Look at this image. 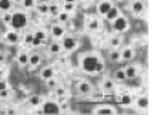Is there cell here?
<instances>
[{
  "mask_svg": "<svg viewBox=\"0 0 167 115\" xmlns=\"http://www.w3.org/2000/svg\"><path fill=\"white\" fill-rule=\"evenodd\" d=\"M10 24H11L14 29H23V27L27 24V17H26V14H24V13H20V11L14 13V14L11 16Z\"/></svg>",
  "mask_w": 167,
  "mask_h": 115,
  "instance_id": "cell-1",
  "label": "cell"
},
{
  "mask_svg": "<svg viewBox=\"0 0 167 115\" xmlns=\"http://www.w3.org/2000/svg\"><path fill=\"white\" fill-rule=\"evenodd\" d=\"M97 63H99V58L96 55H86L83 58V64H82L83 66V70L86 73H93Z\"/></svg>",
  "mask_w": 167,
  "mask_h": 115,
  "instance_id": "cell-2",
  "label": "cell"
},
{
  "mask_svg": "<svg viewBox=\"0 0 167 115\" xmlns=\"http://www.w3.org/2000/svg\"><path fill=\"white\" fill-rule=\"evenodd\" d=\"M127 26H128V21L124 17H116L113 20V29L116 31H123V30L127 29Z\"/></svg>",
  "mask_w": 167,
  "mask_h": 115,
  "instance_id": "cell-3",
  "label": "cell"
},
{
  "mask_svg": "<svg viewBox=\"0 0 167 115\" xmlns=\"http://www.w3.org/2000/svg\"><path fill=\"white\" fill-rule=\"evenodd\" d=\"M43 112H44V114H57V112H60V108H59V105H57L56 102L47 101V102L43 105Z\"/></svg>",
  "mask_w": 167,
  "mask_h": 115,
  "instance_id": "cell-4",
  "label": "cell"
},
{
  "mask_svg": "<svg viewBox=\"0 0 167 115\" xmlns=\"http://www.w3.org/2000/svg\"><path fill=\"white\" fill-rule=\"evenodd\" d=\"M76 47V40L73 37H66L64 40H63V48L64 50H73Z\"/></svg>",
  "mask_w": 167,
  "mask_h": 115,
  "instance_id": "cell-5",
  "label": "cell"
},
{
  "mask_svg": "<svg viewBox=\"0 0 167 115\" xmlns=\"http://www.w3.org/2000/svg\"><path fill=\"white\" fill-rule=\"evenodd\" d=\"M104 16H106V19H107V20L113 21L116 17H119V9H117V7H110V10H109Z\"/></svg>",
  "mask_w": 167,
  "mask_h": 115,
  "instance_id": "cell-6",
  "label": "cell"
},
{
  "mask_svg": "<svg viewBox=\"0 0 167 115\" xmlns=\"http://www.w3.org/2000/svg\"><path fill=\"white\" fill-rule=\"evenodd\" d=\"M110 7H112L110 1H101V3L99 4L97 10H99V13H100V14H106V13L110 10Z\"/></svg>",
  "mask_w": 167,
  "mask_h": 115,
  "instance_id": "cell-7",
  "label": "cell"
},
{
  "mask_svg": "<svg viewBox=\"0 0 167 115\" xmlns=\"http://www.w3.org/2000/svg\"><path fill=\"white\" fill-rule=\"evenodd\" d=\"M51 34L57 38L62 37V36L64 34V29H63L62 26H53V27H51Z\"/></svg>",
  "mask_w": 167,
  "mask_h": 115,
  "instance_id": "cell-8",
  "label": "cell"
},
{
  "mask_svg": "<svg viewBox=\"0 0 167 115\" xmlns=\"http://www.w3.org/2000/svg\"><path fill=\"white\" fill-rule=\"evenodd\" d=\"M124 73H126V77L127 78H134V77L137 76V70H136L134 66H128L124 70Z\"/></svg>",
  "mask_w": 167,
  "mask_h": 115,
  "instance_id": "cell-9",
  "label": "cell"
},
{
  "mask_svg": "<svg viewBox=\"0 0 167 115\" xmlns=\"http://www.w3.org/2000/svg\"><path fill=\"white\" fill-rule=\"evenodd\" d=\"M11 7V0H0V10L9 11Z\"/></svg>",
  "mask_w": 167,
  "mask_h": 115,
  "instance_id": "cell-10",
  "label": "cell"
},
{
  "mask_svg": "<svg viewBox=\"0 0 167 115\" xmlns=\"http://www.w3.org/2000/svg\"><path fill=\"white\" fill-rule=\"evenodd\" d=\"M7 41L9 43H11V44H14V43H17V40H19V34L17 33H14V31H10V33H7Z\"/></svg>",
  "mask_w": 167,
  "mask_h": 115,
  "instance_id": "cell-11",
  "label": "cell"
},
{
  "mask_svg": "<svg viewBox=\"0 0 167 115\" xmlns=\"http://www.w3.org/2000/svg\"><path fill=\"white\" fill-rule=\"evenodd\" d=\"M137 105H139V108H147L149 107V98H146V97H141V98H139L137 100Z\"/></svg>",
  "mask_w": 167,
  "mask_h": 115,
  "instance_id": "cell-12",
  "label": "cell"
},
{
  "mask_svg": "<svg viewBox=\"0 0 167 115\" xmlns=\"http://www.w3.org/2000/svg\"><path fill=\"white\" fill-rule=\"evenodd\" d=\"M42 77L44 80L51 78V77H53V68H51V67H46V68L42 71Z\"/></svg>",
  "mask_w": 167,
  "mask_h": 115,
  "instance_id": "cell-13",
  "label": "cell"
},
{
  "mask_svg": "<svg viewBox=\"0 0 167 115\" xmlns=\"http://www.w3.org/2000/svg\"><path fill=\"white\" fill-rule=\"evenodd\" d=\"M90 90H91V88H90V85H89L87 82H82V84L79 85V91H80L82 94H89Z\"/></svg>",
  "mask_w": 167,
  "mask_h": 115,
  "instance_id": "cell-14",
  "label": "cell"
},
{
  "mask_svg": "<svg viewBox=\"0 0 167 115\" xmlns=\"http://www.w3.org/2000/svg\"><path fill=\"white\" fill-rule=\"evenodd\" d=\"M29 63V55L26 54V53H22L20 55H19V64L20 66H26Z\"/></svg>",
  "mask_w": 167,
  "mask_h": 115,
  "instance_id": "cell-15",
  "label": "cell"
},
{
  "mask_svg": "<svg viewBox=\"0 0 167 115\" xmlns=\"http://www.w3.org/2000/svg\"><path fill=\"white\" fill-rule=\"evenodd\" d=\"M133 11L134 13H141L143 11V3L141 1H134L133 3Z\"/></svg>",
  "mask_w": 167,
  "mask_h": 115,
  "instance_id": "cell-16",
  "label": "cell"
},
{
  "mask_svg": "<svg viewBox=\"0 0 167 115\" xmlns=\"http://www.w3.org/2000/svg\"><path fill=\"white\" fill-rule=\"evenodd\" d=\"M29 63H30L32 66H37V64L40 63V55H39V54H33L32 57H29Z\"/></svg>",
  "mask_w": 167,
  "mask_h": 115,
  "instance_id": "cell-17",
  "label": "cell"
},
{
  "mask_svg": "<svg viewBox=\"0 0 167 115\" xmlns=\"http://www.w3.org/2000/svg\"><path fill=\"white\" fill-rule=\"evenodd\" d=\"M96 114H114V110H113V108L103 107V108H99V110H96Z\"/></svg>",
  "mask_w": 167,
  "mask_h": 115,
  "instance_id": "cell-18",
  "label": "cell"
},
{
  "mask_svg": "<svg viewBox=\"0 0 167 115\" xmlns=\"http://www.w3.org/2000/svg\"><path fill=\"white\" fill-rule=\"evenodd\" d=\"M122 104H123L124 107L130 105V104H131V97H130V95H123V97H122Z\"/></svg>",
  "mask_w": 167,
  "mask_h": 115,
  "instance_id": "cell-19",
  "label": "cell"
},
{
  "mask_svg": "<svg viewBox=\"0 0 167 115\" xmlns=\"http://www.w3.org/2000/svg\"><path fill=\"white\" fill-rule=\"evenodd\" d=\"M73 10H74V4H73V3L66 1V3H64V11H66V13H69V11H73Z\"/></svg>",
  "mask_w": 167,
  "mask_h": 115,
  "instance_id": "cell-20",
  "label": "cell"
},
{
  "mask_svg": "<svg viewBox=\"0 0 167 115\" xmlns=\"http://www.w3.org/2000/svg\"><path fill=\"white\" fill-rule=\"evenodd\" d=\"M57 17H59V20H60V21H67V20H69V13H66V11L59 13V14H57Z\"/></svg>",
  "mask_w": 167,
  "mask_h": 115,
  "instance_id": "cell-21",
  "label": "cell"
},
{
  "mask_svg": "<svg viewBox=\"0 0 167 115\" xmlns=\"http://www.w3.org/2000/svg\"><path fill=\"white\" fill-rule=\"evenodd\" d=\"M131 55H133V51H131L130 48H126L124 51H123V54H122V57H123V58H126V60L131 58Z\"/></svg>",
  "mask_w": 167,
  "mask_h": 115,
  "instance_id": "cell-22",
  "label": "cell"
},
{
  "mask_svg": "<svg viewBox=\"0 0 167 115\" xmlns=\"http://www.w3.org/2000/svg\"><path fill=\"white\" fill-rule=\"evenodd\" d=\"M116 78H117V80H124L126 78V73H124V70H117V71H116Z\"/></svg>",
  "mask_w": 167,
  "mask_h": 115,
  "instance_id": "cell-23",
  "label": "cell"
},
{
  "mask_svg": "<svg viewBox=\"0 0 167 115\" xmlns=\"http://www.w3.org/2000/svg\"><path fill=\"white\" fill-rule=\"evenodd\" d=\"M39 13L47 14V13H49V6H47V4H40V6H39Z\"/></svg>",
  "mask_w": 167,
  "mask_h": 115,
  "instance_id": "cell-24",
  "label": "cell"
},
{
  "mask_svg": "<svg viewBox=\"0 0 167 115\" xmlns=\"http://www.w3.org/2000/svg\"><path fill=\"white\" fill-rule=\"evenodd\" d=\"M60 48H62V47H60L57 43H53V44L50 45V51H51V53H59Z\"/></svg>",
  "mask_w": 167,
  "mask_h": 115,
  "instance_id": "cell-25",
  "label": "cell"
},
{
  "mask_svg": "<svg viewBox=\"0 0 167 115\" xmlns=\"http://www.w3.org/2000/svg\"><path fill=\"white\" fill-rule=\"evenodd\" d=\"M110 60H112V61L120 60V53H119V51H113V53L110 54Z\"/></svg>",
  "mask_w": 167,
  "mask_h": 115,
  "instance_id": "cell-26",
  "label": "cell"
},
{
  "mask_svg": "<svg viewBox=\"0 0 167 115\" xmlns=\"http://www.w3.org/2000/svg\"><path fill=\"white\" fill-rule=\"evenodd\" d=\"M29 102H30V105H34V107H36V105H39V104H40V98L34 95V97H32V98H30V101H29Z\"/></svg>",
  "mask_w": 167,
  "mask_h": 115,
  "instance_id": "cell-27",
  "label": "cell"
},
{
  "mask_svg": "<svg viewBox=\"0 0 167 115\" xmlns=\"http://www.w3.org/2000/svg\"><path fill=\"white\" fill-rule=\"evenodd\" d=\"M103 87H104L106 90H112V88L114 87V84H113V81H110V80H106V81H104V84H103Z\"/></svg>",
  "mask_w": 167,
  "mask_h": 115,
  "instance_id": "cell-28",
  "label": "cell"
},
{
  "mask_svg": "<svg viewBox=\"0 0 167 115\" xmlns=\"http://www.w3.org/2000/svg\"><path fill=\"white\" fill-rule=\"evenodd\" d=\"M47 85H49L50 88H54V87H57V82H56V80H53V77H51V78L47 80Z\"/></svg>",
  "mask_w": 167,
  "mask_h": 115,
  "instance_id": "cell-29",
  "label": "cell"
},
{
  "mask_svg": "<svg viewBox=\"0 0 167 115\" xmlns=\"http://www.w3.org/2000/svg\"><path fill=\"white\" fill-rule=\"evenodd\" d=\"M33 4H34V0H23V6L27 7V9L33 7Z\"/></svg>",
  "mask_w": 167,
  "mask_h": 115,
  "instance_id": "cell-30",
  "label": "cell"
},
{
  "mask_svg": "<svg viewBox=\"0 0 167 115\" xmlns=\"http://www.w3.org/2000/svg\"><path fill=\"white\" fill-rule=\"evenodd\" d=\"M33 38H34V34H32V33H27V34H26V37H24V41H26V43H29V44H32Z\"/></svg>",
  "mask_w": 167,
  "mask_h": 115,
  "instance_id": "cell-31",
  "label": "cell"
},
{
  "mask_svg": "<svg viewBox=\"0 0 167 115\" xmlns=\"http://www.w3.org/2000/svg\"><path fill=\"white\" fill-rule=\"evenodd\" d=\"M34 37H37V38H40V40H44V38H46V33H44V31H36V33H34Z\"/></svg>",
  "mask_w": 167,
  "mask_h": 115,
  "instance_id": "cell-32",
  "label": "cell"
},
{
  "mask_svg": "<svg viewBox=\"0 0 167 115\" xmlns=\"http://www.w3.org/2000/svg\"><path fill=\"white\" fill-rule=\"evenodd\" d=\"M89 26H90V29H91V30H96V29L99 27V21H97V20H91Z\"/></svg>",
  "mask_w": 167,
  "mask_h": 115,
  "instance_id": "cell-33",
  "label": "cell"
},
{
  "mask_svg": "<svg viewBox=\"0 0 167 115\" xmlns=\"http://www.w3.org/2000/svg\"><path fill=\"white\" fill-rule=\"evenodd\" d=\"M119 44H120V40H119V38H112V40H110V45H112V47H117V45H119Z\"/></svg>",
  "mask_w": 167,
  "mask_h": 115,
  "instance_id": "cell-34",
  "label": "cell"
},
{
  "mask_svg": "<svg viewBox=\"0 0 167 115\" xmlns=\"http://www.w3.org/2000/svg\"><path fill=\"white\" fill-rule=\"evenodd\" d=\"M49 13H50V14H53V16H56V14L59 13V10H57V7H56V6H51V7H49Z\"/></svg>",
  "mask_w": 167,
  "mask_h": 115,
  "instance_id": "cell-35",
  "label": "cell"
},
{
  "mask_svg": "<svg viewBox=\"0 0 167 115\" xmlns=\"http://www.w3.org/2000/svg\"><path fill=\"white\" fill-rule=\"evenodd\" d=\"M11 16H13L11 13H6V14L3 16V20H4L6 23H10V21H11Z\"/></svg>",
  "mask_w": 167,
  "mask_h": 115,
  "instance_id": "cell-36",
  "label": "cell"
},
{
  "mask_svg": "<svg viewBox=\"0 0 167 115\" xmlns=\"http://www.w3.org/2000/svg\"><path fill=\"white\" fill-rule=\"evenodd\" d=\"M103 67H104V66H103L101 63H97L96 67H94V71H96V73H100V71H103Z\"/></svg>",
  "mask_w": 167,
  "mask_h": 115,
  "instance_id": "cell-37",
  "label": "cell"
},
{
  "mask_svg": "<svg viewBox=\"0 0 167 115\" xmlns=\"http://www.w3.org/2000/svg\"><path fill=\"white\" fill-rule=\"evenodd\" d=\"M56 94H57V97H62V95H64V94H66V90H64V88H62V87H59V88H57V91H56Z\"/></svg>",
  "mask_w": 167,
  "mask_h": 115,
  "instance_id": "cell-38",
  "label": "cell"
},
{
  "mask_svg": "<svg viewBox=\"0 0 167 115\" xmlns=\"http://www.w3.org/2000/svg\"><path fill=\"white\" fill-rule=\"evenodd\" d=\"M42 43H43V41L40 40V38H37V37H34V38H33V41H32V44H33V45H40Z\"/></svg>",
  "mask_w": 167,
  "mask_h": 115,
  "instance_id": "cell-39",
  "label": "cell"
},
{
  "mask_svg": "<svg viewBox=\"0 0 167 115\" xmlns=\"http://www.w3.org/2000/svg\"><path fill=\"white\" fill-rule=\"evenodd\" d=\"M7 95H9V91H7V88H6V90H1V91H0V97H1V98H6Z\"/></svg>",
  "mask_w": 167,
  "mask_h": 115,
  "instance_id": "cell-40",
  "label": "cell"
},
{
  "mask_svg": "<svg viewBox=\"0 0 167 115\" xmlns=\"http://www.w3.org/2000/svg\"><path fill=\"white\" fill-rule=\"evenodd\" d=\"M6 88H7L6 81H0V91H1V90H6Z\"/></svg>",
  "mask_w": 167,
  "mask_h": 115,
  "instance_id": "cell-41",
  "label": "cell"
},
{
  "mask_svg": "<svg viewBox=\"0 0 167 115\" xmlns=\"http://www.w3.org/2000/svg\"><path fill=\"white\" fill-rule=\"evenodd\" d=\"M3 60H4V55H3V54H0V61H3Z\"/></svg>",
  "mask_w": 167,
  "mask_h": 115,
  "instance_id": "cell-42",
  "label": "cell"
},
{
  "mask_svg": "<svg viewBox=\"0 0 167 115\" xmlns=\"http://www.w3.org/2000/svg\"><path fill=\"white\" fill-rule=\"evenodd\" d=\"M64 1H69V3H73L74 0H64Z\"/></svg>",
  "mask_w": 167,
  "mask_h": 115,
  "instance_id": "cell-43",
  "label": "cell"
}]
</instances>
